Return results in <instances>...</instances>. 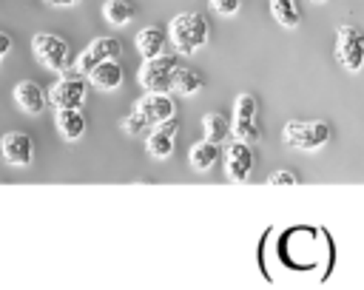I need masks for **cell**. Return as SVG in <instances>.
<instances>
[{"label": "cell", "mask_w": 364, "mask_h": 290, "mask_svg": "<svg viewBox=\"0 0 364 290\" xmlns=\"http://www.w3.org/2000/svg\"><path fill=\"white\" fill-rule=\"evenodd\" d=\"M88 82L97 91H117L122 85V65L117 60H105L88 74Z\"/></svg>", "instance_id": "obj_15"}, {"label": "cell", "mask_w": 364, "mask_h": 290, "mask_svg": "<svg viewBox=\"0 0 364 290\" xmlns=\"http://www.w3.org/2000/svg\"><path fill=\"white\" fill-rule=\"evenodd\" d=\"M54 125H57L60 136L68 139V142H74V139H80L85 134V117H82L80 108H57Z\"/></svg>", "instance_id": "obj_14"}, {"label": "cell", "mask_w": 364, "mask_h": 290, "mask_svg": "<svg viewBox=\"0 0 364 290\" xmlns=\"http://www.w3.org/2000/svg\"><path fill=\"white\" fill-rule=\"evenodd\" d=\"M270 14L282 28H299L301 23L299 0H270Z\"/></svg>", "instance_id": "obj_19"}, {"label": "cell", "mask_w": 364, "mask_h": 290, "mask_svg": "<svg viewBox=\"0 0 364 290\" xmlns=\"http://www.w3.org/2000/svg\"><path fill=\"white\" fill-rule=\"evenodd\" d=\"M154 125L139 114V111H131L125 119H122V131L125 134H131V136H142V134H148Z\"/></svg>", "instance_id": "obj_22"}, {"label": "cell", "mask_w": 364, "mask_h": 290, "mask_svg": "<svg viewBox=\"0 0 364 290\" xmlns=\"http://www.w3.org/2000/svg\"><path fill=\"white\" fill-rule=\"evenodd\" d=\"M14 102H17V108H20L23 114L37 117V114H43V111H46V105H48V94H46L37 82L23 80V82H17V85H14Z\"/></svg>", "instance_id": "obj_13"}, {"label": "cell", "mask_w": 364, "mask_h": 290, "mask_svg": "<svg viewBox=\"0 0 364 290\" xmlns=\"http://www.w3.org/2000/svg\"><path fill=\"white\" fill-rule=\"evenodd\" d=\"M282 139L299 151H318L330 139V125L324 119H290L282 128Z\"/></svg>", "instance_id": "obj_2"}, {"label": "cell", "mask_w": 364, "mask_h": 290, "mask_svg": "<svg viewBox=\"0 0 364 290\" xmlns=\"http://www.w3.org/2000/svg\"><path fill=\"white\" fill-rule=\"evenodd\" d=\"M222 162H225V176L230 182H247L253 173V151L250 142L242 139H230L222 151Z\"/></svg>", "instance_id": "obj_9"}, {"label": "cell", "mask_w": 364, "mask_h": 290, "mask_svg": "<svg viewBox=\"0 0 364 290\" xmlns=\"http://www.w3.org/2000/svg\"><path fill=\"white\" fill-rule=\"evenodd\" d=\"M202 134L210 142H225L228 134H230V119L225 114H216V111L213 114H205L202 117Z\"/></svg>", "instance_id": "obj_20"}, {"label": "cell", "mask_w": 364, "mask_h": 290, "mask_svg": "<svg viewBox=\"0 0 364 290\" xmlns=\"http://www.w3.org/2000/svg\"><path fill=\"white\" fill-rule=\"evenodd\" d=\"M102 17H105L111 26H128L131 17H134V9H131L128 0H105Z\"/></svg>", "instance_id": "obj_21"}, {"label": "cell", "mask_w": 364, "mask_h": 290, "mask_svg": "<svg viewBox=\"0 0 364 290\" xmlns=\"http://www.w3.org/2000/svg\"><path fill=\"white\" fill-rule=\"evenodd\" d=\"M165 48V31L159 26H145L142 31H136V51L148 60V57H159Z\"/></svg>", "instance_id": "obj_17"}, {"label": "cell", "mask_w": 364, "mask_h": 290, "mask_svg": "<svg viewBox=\"0 0 364 290\" xmlns=\"http://www.w3.org/2000/svg\"><path fill=\"white\" fill-rule=\"evenodd\" d=\"M46 3H48V6H60V9H63V6H74V3H80V0H46Z\"/></svg>", "instance_id": "obj_26"}, {"label": "cell", "mask_w": 364, "mask_h": 290, "mask_svg": "<svg viewBox=\"0 0 364 290\" xmlns=\"http://www.w3.org/2000/svg\"><path fill=\"white\" fill-rule=\"evenodd\" d=\"M219 156H222L219 154V142H210V139H199L188 151V162H191L193 171H210Z\"/></svg>", "instance_id": "obj_16"}, {"label": "cell", "mask_w": 364, "mask_h": 290, "mask_svg": "<svg viewBox=\"0 0 364 290\" xmlns=\"http://www.w3.org/2000/svg\"><path fill=\"white\" fill-rule=\"evenodd\" d=\"M9 51H11V37L6 31H0V65H3V60H6Z\"/></svg>", "instance_id": "obj_25"}, {"label": "cell", "mask_w": 364, "mask_h": 290, "mask_svg": "<svg viewBox=\"0 0 364 290\" xmlns=\"http://www.w3.org/2000/svg\"><path fill=\"white\" fill-rule=\"evenodd\" d=\"M230 136L242 142H256L259 139V125H256V97L253 94H239L233 102V117H230Z\"/></svg>", "instance_id": "obj_6"}, {"label": "cell", "mask_w": 364, "mask_h": 290, "mask_svg": "<svg viewBox=\"0 0 364 290\" xmlns=\"http://www.w3.org/2000/svg\"><path fill=\"white\" fill-rule=\"evenodd\" d=\"M119 54H122V43H119L117 37H94V40L85 45V51L77 57L74 71L82 74V77H88L100 63H105V60H117Z\"/></svg>", "instance_id": "obj_7"}, {"label": "cell", "mask_w": 364, "mask_h": 290, "mask_svg": "<svg viewBox=\"0 0 364 290\" xmlns=\"http://www.w3.org/2000/svg\"><path fill=\"white\" fill-rule=\"evenodd\" d=\"M134 111H139L151 125H159L176 114V102L171 100V91H145L136 100Z\"/></svg>", "instance_id": "obj_10"}, {"label": "cell", "mask_w": 364, "mask_h": 290, "mask_svg": "<svg viewBox=\"0 0 364 290\" xmlns=\"http://www.w3.org/2000/svg\"><path fill=\"white\" fill-rule=\"evenodd\" d=\"M242 3L245 0H210V9L216 14H222V17H230V14H236L242 9Z\"/></svg>", "instance_id": "obj_23"}, {"label": "cell", "mask_w": 364, "mask_h": 290, "mask_svg": "<svg viewBox=\"0 0 364 290\" xmlns=\"http://www.w3.org/2000/svg\"><path fill=\"white\" fill-rule=\"evenodd\" d=\"M310 3H324V0H310Z\"/></svg>", "instance_id": "obj_27"}, {"label": "cell", "mask_w": 364, "mask_h": 290, "mask_svg": "<svg viewBox=\"0 0 364 290\" xmlns=\"http://www.w3.org/2000/svg\"><path fill=\"white\" fill-rule=\"evenodd\" d=\"M0 154L14 168H28L34 159V139L23 131H9L0 139Z\"/></svg>", "instance_id": "obj_11"}, {"label": "cell", "mask_w": 364, "mask_h": 290, "mask_svg": "<svg viewBox=\"0 0 364 290\" xmlns=\"http://www.w3.org/2000/svg\"><path fill=\"white\" fill-rule=\"evenodd\" d=\"M336 63L347 71V74H358L364 71V34L350 26V23H341L336 28Z\"/></svg>", "instance_id": "obj_4"}, {"label": "cell", "mask_w": 364, "mask_h": 290, "mask_svg": "<svg viewBox=\"0 0 364 290\" xmlns=\"http://www.w3.org/2000/svg\"><path fill=\"white\" fill-rule=\"evenodd\" d=\"M202 88H205V77H202L199 71L185 68V65L176 68V74H173V85H171L173 94H179V97H193V94H199Z\"/></svg>", "instance_id": "obj_18"}, {"label": "cell", "mask_w": 364, "mask_h": 290, "mask_svg": "<svg viewBox=\"0 0 364 290\" xmlns=\"http://www.w3.org/2000/svg\"><path fill=\"white\" fill-rule=\"evenodd\" d=\"M31 51L37 57V63L54 74H65L68 65H71V45L57 37V34H48V31H40L31 37Z\"/></svg>", "instance_id": "obj_3"}, {"label": "cell", "mask_w": 364, "mask_h": 290, "mask_svg": "<svg viewBox=\"0 0 364 290\" xmlns=\"http://www.w3.org/2000/svg\"><path fill=\"white\" fill-rule=\"evenodd\" d=\"M296 182H299V176L293 171H273L267 176V185H296Z\"/></svg>", "instance_id": "obj_24"}, {"label": "cell", "mask_w": 364, "mask_h": 290, "mask_svg": "<svg viewBox=\"0 0 364 290\" xmlns=\"http://www.w3.org/2000/svg\"><path fill=\"white\" fill-rule=\"evenodd\" d=\"M85 91H88V82L74 74H63L51 88H48V105L54 108H82L85 102Z\"/></svg>", "instance_id": "obj_8"}, {"label": "cell", "mask_w": 364, "mask_h": 290, "mask_svg": "<svg viewBox=\"0 0 364 290\" xmlns=\"http://www.w3.org/2000/svg\"><path fill=\"white\" fill-rule=\"evenodd\" d=\"M179 54H159V57H148L142 63V68L136 71V80L145 91H171L173 85V74L179 68Z\"/></svg>", "instance_id": "obj_5"}, {"label": "cell", "mask_w": 364, "mask_h": 290, "mask_svg": "<svg viewBox=\"0 0 364 290\" xmlns=\"http://www.w3.org/2000/svg\"><path fill=\"white\" fill-rule=\"evenodd\" d=\"M176 131H179V122L176 117L154 125L148 134H145V151L154 156V159H168L173 154V139H176Z\"/></svg>", "instance_id": "obj_12"}, {"label": "cell", "mask_w": 364, "mask_h": 290, "mask_svg": "<svg viewBox=\"0 0 364 290\" xmlns=\"http://www.w3.org/2000/svg\"><path fill=\"white\" fill-rule=\"evenodd\" d=\"M210 26L205 20V14L199 11H182L168 23V37L176 48V54H193L208 43Z\"/></svg>", "instance_id": "obj_1"}]
</instances>
